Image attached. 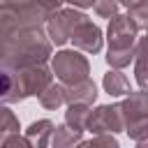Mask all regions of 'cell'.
<instances>
[{
    "instance_id": "52a82bcc",
    "label": "cell",
    "mask_w": 148,
    "mask_h": 148,
    "mask_svg": "<svg viewBox=\"0 0 148 148\" xmlns=\"http://www.w3.org/2000/svg\"><path fill=\"white\" fill-rule=\"evenodd\" d=\"M51 79H53V74H51L44 65L18 72V88H21V97H23V99H25V97H32V95H37V97H39V95L51 86Z\"/></svg>"
},
{
    "instance_id": "5bb4252c",
    "label": "cell",
    "mask_w": 148,
    "mask_h": 148,
    "mask_svg": "<svg viewBox=\"0 0 148 148\" xmlns=\"http://www.w3.org/2000/svg\"><path fill=\"white\" fill-rule=\"evenodd\" d=\"M90 113V106H83V104H69L67 111H65V125L74 132H83L86 127V118Z\"/></svg>"
},
{
    "instance_id": "7402d4cb",
    "label": "cell",
    "mask_w": 148,
    "mask_h": 148,
    "mask_svg": "<svg viewBox=\"0 0 148 148\" xmlns=\"http://www.w3.org/2000/svg\"><path fill=\"white\" fill-rule=\"evenodd\" d=\"M0 148H30V143H28L23 136H18V134H12V136H5V139H2Z\"/></svg>"
},
{
    "instance_id": "9a60e30c",
    "label": "cell",
    "mask_w": 148,
    "mask_h": 148,
    "mask_svg": "<svg viewBox=\"0 0 148 148\" xmlns=\"http://www.w3.org/2000/svg\"><path fill=\"white\" fill-rule=\"evenodd\" d=\"M127 7V18L139 28V30H143L146 28V18H148V2L146 0H141V2H127L125 5Z\"/></svg>"
},
{
    "instance_id": "6da1fadb",
    "label": "cell",
    "mask_w": 148,
    "mask_h": 148,
    "mask_svg": "<svg viewBox=\"0 0 148 148\" xmlns=\"http://www.w3.org/2000/svg\"><path fill=\"white\" fill-rule=\"evenodd\" d=\"M60 7V2H2L0 65L12 72H23L44 65V60L51 56V42L44 39L42 21Z\"/></svg>"
},
{
    "instance_id": "ba28073f",
    "label": "cell",
    "mask_w": 148,
    "mask_h": 148,
    "mask_svg": "<svg viewBox=\"0 0 148 148\" xmlns=\"http://www.w3.org/2000/svg\"><path fill=\"white\" fill-rule=\"evenodd\" d=\"M69 39L74 42L76 49H81V51H86V53H97V51L102 49V30H99L92 21H88V18H83V21L74 28V32H72Z\"/></svg>"
},
{
    "instance_id": "44dd1931",
    "label": "cell",
    "mask_w": 148,
    "mask_h": 148,
    "mask_svg": "<svg viewBox=\"0 0 148 148\" xmlns=\"http://www.w3.org/2000/svg\"><path fill=\"white\" fill-rule=\"evenodd\" d=\"M102 18H113L116 14H118V9H120V5L118 2H111V0H102V2H92L90 5Z\"/></svg>"
},
{
    "instance_id": "7a4b0ae2",
    "label": "cell",
    "mask_w": 148,
    "mask_h": 148,
    "mask_svg": "<svg viewBox=\"0 0 148 148\" xmlns=\"http://www.w3.org/2000/svg\"><path fill=\"white\" fill-rule=\"evenodd\" d=\"M120 106V116H123V130L141 141L148 136V106H146V92L136 90V92H130L127 99Z\"/></svg>"
},
{
    "instance_id": "ac0fdd59",
    "label": "cell",
    "mask_w": 148,
    "mask_h": 148,
    "mask_svg": "<svg viewBox=\"0 0 148 148\" xmlns=\"http://www.w3.org/2000/svg\"><path fill=\"white\" fill-rule=\"evenodd\" d=\"M134 53H136V46L132 49V51H109L106 53V62L113 67V69H123V67H127L132 60H134Z\"/></svg>"
},
{
    "instance_id": "4fadbf2b",
    "label": "cell",
    "mask_w": 148,
    "mask_h": 148,
    "mask_svg": "<svg viewBox=\"0 0 148 148\" xmlns=\"http://www.w3.org/2000/svg\"><path fill=\"white\" fill-rule=\"evenodd\" d=\"M81 141V132L69 130L67 125H58L53 127L51 134V148H76Z\"/></svg>"
},
{
    "instance_id": "d6986e66",
    "label": "cell",
    "mask_w": 148,
    "mask_h": 148,
    "mask_svg": "<svg viewBox=\"0 0 148 148\" xmlns=\"http://www.w3.org/2000/svg\"><path fill=\"white\" fill-rule=\"evenodd\" d=\"M76 148H120V143L111 134H99V136H92L88 141H79Z\"/></svg>"
},
{
    "instance_id": "9c48e42d",
    "label": "cell",
    "mask_w": 148,
    "mask_h": 148,
    "mask_svg": "<svg viewBox=\"0 0 148 148\" xmlns=\"http://www.w3.org/2000/svg\"><path fill=\"white\" fill-rule=\"evenodd\" d=\"M62 97L67 104H83V106H90L97 97V88L90 79L81 81V83H74V86H65L62 88Z\"/></svg>"
},
{
    "instance_id": "3957f363",
    "label": "cell",
    "mask_w": 148,
    "mask_h": 148,
    "mask_svg": "<svg viewBox=\"0 0 148 148\" xmlns=\"http://www.w3.org/2000/svg\"><path fill=\"white\" fill-rule=\"evenodd\" d=\"M51 69L65 86H74V83H81V81L90 79L88 76L90 74L88 58L81 56L79 51H69V49H62L51 58Z\"/></svg>"
},
{
    "instance_id": "5b68a950",
    "label": "cell",
    "mask_w": 148,
    "mask_h": 148,
    "mask_svg": "<svg viewBox=\"0 0 148 148\" xmlns=\"http://www.w3.org/2000/svg\"><path fill=\"white\" fill-rule=\"evenodd\" d=\"M88 132H92L95 136L99 134H116L123 132V116H120V106L118 104H102L97 109H92L86 118V127Z\"/></svg>"
},
{
    "instance_id": "ffe728a7",
    "label": "cell",
    "mask_w": 148,
    "mask_h": 148,
    "mask_svg": "<svg viewBox=\"0 0 148 148\" xmlns=\"http://www.w3.org/2000/svg\"><path fill=\"white\" fill-rule=\"evenodd\" d=\"M136 83H139V90L143 92L146 90V74H143V58H146V39L139 37V44H136Z\"/></svg>"
},
{
    "instance_id": "8fae6325",
    "label": "cell",
    "mask_w": 148,
    "mask_h": 148,
    "mask_svg": "<svg viewBox=\"0 0 148 148\" xmlns=\"http://www.w3.org/2000/svg\"><path fill=\"white\" fill-rule=\"evenodd\" d=\"M53 123L51 120H46V118H42V120H35V123H30L28 125V130H25V141L30 143V148H46L49 146V141H51V134H53Z\"/></svg>"
},
{
    "instance_id": "277c9868",
    "label": "cell",
    "mask_w": 148,
    "mask_h": 148,
    "mask_svg": "<svg viewBox=\"0 0 148 148\" xmlns=\"http://www.w3.org/2000/svg\"><path fill=\"white\" fill-rule=\"evenodd\" d=\"M83 18H88L86 14H79L74 7H60V9H56L49 18H46V32H49V39L53 42V44H65L69 37H72V32H74V28L83 21Z\"/></svg>"
},
{
    "instance_id": "603a6c76",
    "label": "cell",
    "mask_w": 148,
    "mask_h": 148,
    "mask_svg": "<svg viewBox=\"0 0 148 148\" xmlns=\"http://www.w3.org/2000/svg\"><path fill=\"white\" fill-rule=\"evenodd\" d=\"M146 143H148V141H146V139H141V141H136V148H146Z\"/></svg>"
},
{
    "instance_id": "7c38bea8",
    "label": "cell",
    "mask_w": 148,
    "mask_h": 148,
    "mask_svg": "<svg viewBox=\"0 0 148 148\" xmlns=\"http://www.w3.org/2000/svg\"><path fill=\"white\" fill-rule=\"evenodd\" d=\"M102 86H104V90H106L109 95H116V97H120V95H130V92H132V88H130V79H127L123 72H118V69L106 72L104 79H102Z\"/></svg>"
},
{
    "instance_id": "8992f818",
    "label": "cell",
    "mask_w": 148,
    "mask_h": 148,
    "mask_svg": "<svg viewBox=\"0 0 148 148\" xmlns=\"http://www.w3.org/2000/svg\"><path fill=\"white\" fill-rule=\"evenodd\" d=\"M139 37V28L127 18L116 14L106 28V39H109V51H132L134 42Z\"/></svg>"
},
{
    "instance_id": "2e32d148",
    "label": "cell",
    "mask_w": 148,
    "mask_h": 148,
    "mask_svg": "<svg viewBox=\"0 0 148 148\" xmlns=\"http://www.w3.org/2000/svg\"><path fill=\"white\" fill-rule=\"evenodd\" d=\"M21 125H18V118L7 109V106H0V136H12V134H18Z\"/></svg>"
},
{
    "instance_id": "e0dca14e",
    "label": "cell",
    "mask_w": 148,
    "mask_h": 148,
    "mask_svg": "<svg viewBox=\"0 0 148 148\" xmlns=\"http://www.w3.org/2000/svg\"><path fill=\"white\" fill-rule=\"evenodd\" d=\"M62 102H65V97H62V86H53V83H51V86L39 95V104H42L44 109H51V111L58 109Z\"/></svg>"
},
{
    "instance_id": "30bf717a",
    "label": "cell",
    "mask_w": 148,
    "mask_h": 148,
    "mask_svg": "<svg viewBox=\"0 0 148 148\" xmlns=\"http://www.w3.org/2000/svg\"><path fill=\"white\" fill-rule=\"evenodd\" d=\"M14 102H23L18 88V72H12L5 65H0V106Z\"/></svg>"
}]
</instances>
